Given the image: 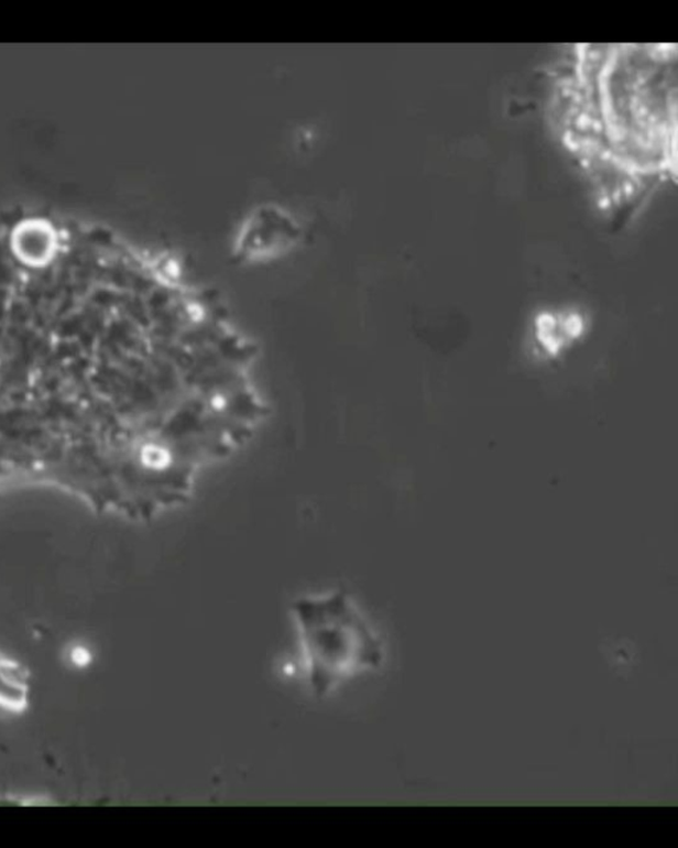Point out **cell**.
Listing matches in <instances>:
<instances>
[{
    "instance_id": "cell-3",
    "label": "cell",
    "mask_w": 678,
    "mask_h": 848,
    "mask_svg": "<svg viewBox=\"0 0 678 848\" xmlns=\"http://www.w3.org/2000/svg\"><path fill=\"white\" fill-rule=\"evenodd\" d=\"M536 338L539 348L549 357H557L582 336L583 322L576 315H543L536 324Z\"/></svg>"
},
{
    "instance_id": "cell-2",
    "label": "cell",
    "mask_w": 678,
    "mask_h": 848,
    "mask_svg": "<svg viewBox=\"0 0 678 848\" xmlns=\"http://www.w3.org/2000/svg\"><path fill=\"white\" fill-rule=\"evenodd\" d=\"M30 693L29 671L0 654V715H22L29 708Z\"/></svg>"
},
{
    "instance_id": "cell-1",
    "label": "cell",
    "mask_w": 678,
    "mask_h": 848,
    "mask_svg": "<svg viewBox=\"0 0 678 848\" xmlns=\"http://www.w3.org/2000/svg\"><path fill=\"white\" fill-rule=\"evenodd\" d=\"M310 687L326 696L339 684L380 667V638L347 592L297 599L292 608Z\"/></svg>"
}]
</instances>
